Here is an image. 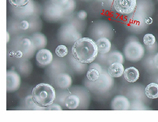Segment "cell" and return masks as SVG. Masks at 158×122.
Here are the masks:
<instances>
[{"instance_id": "cell-5", "label": "cell", "mask_w": 158, "mask_h": 122, "mask_svg": "<svg viewBox=\"0 0 158 122\" xmlns=\"http://www.w3.org/2000/svg\"><path fill=\"white\" fill-rule=\"evenodd\" d=\"M59 37L61 39L60 40L61 41L70 43L72 42L75 43L77 40L81 38V35L79 33H77V29L74 28V26L68 25L64 27L63 26L60 33H59Z\"/></svg>"}, {"instance_id": "cell-4", "label": "cell", "mask_w": 158, "mask_h": 122, "mask_svg": "<svg viewBox=\"0 0 158 122\" xmlns=\"http://www.w3.org/2000/svg\"><path fill=\"white\" fill-rule=\"evenodd\" d=\"M112 7L118 14L130 15L137 7V0H113Z\"/></svg>"}, {"instance_id": "cell-15", "label": "cell", "mask_w": 158, "mask_h": 122, "mask_svg": "<svg viewBox=\"0 0 158 122\" xmlns=\"http://www.w3.org/2000/svg\"><path fill=\"white\" fill-rule=\"evenodd\" d=\"M31 40L36 49H43L47 46L48 40L46 36L42 33H36L31 36Z\"/></svg>"}, {"instance_id": "cell-11", "label": "cell", "mask_w": 158, "mask_h": 122, "mask_svg": "<svg viewBox=\"0 0 158 122\" xmlns=\"http://www.w3.org/2000/svg\"><path fill=\"white\" fill-rule=\"evenodd\" d=\"M102 72V68H101V65L97 64V63L93 64V65H90L89 69L87 71V80L89 81L90 82H95V81H97L100 78Z\"/></svg>"}, {"instance_id": "cell-14", "label": "cell", "mask_w": 158, "mask_h": 122, "mask_svg": "<svg viewBox=\"0 0 158 122\" xmlns=\"http://www.w3.org/2000/svg\"><path fill=\"white\" fill-rule=\"evenodd\" d=\"M21 46V50L24 53V56L25 55H32L34 50H36V47L34 46L33 43H32V40L29 39V38H25L21 41L20 43Z\"/></svg>"}, {"instance_id": "cell-22", "label": "cell", "mask_w": 158, "mask_h": 122, "mask_svg": "<svg viewBox=\"0 0 158 122\" xmlns=\"http://www.w3.org/2000/svg\"><path fill=\"white\" fill-rule=\"evenodd\" d=\"M56 54L59 57H64L68 54V48L66 45L60 44L56 48Z\"/></svg>"}, {"instance_id": "cell-24", "label": "cell", "mask_w": 158, "mask_h": 122, "mask_svg": "<svg viewBox=\"0 0 158 122\" xmlns=\"http://www.w3.org/2000/svg\"><path fill=\"white\" fill-rule=\"evenodd\" d=\"M51 1H52V3H53L54 5L63 8H64L68 4V2H70V0H51Z\"/></svg>"}, {"instance_id": "cell-1", "label": "cell", "mask_w": 158, "mask_h": 122, "mask_svg": "<svg viewBox=\"0 0 158 122\" xmlns=\"http://www.w3.org/2000/svg\"><path fill=\"white\" fill-rule=\"evenodd\" d=\"M74 58L81 64H91L99 54L97 43L89 37H81L72 46Z\"/></svg>"}, {"instance_id": "cell-10", "label": "cell", "mask_w": 158, "mask_h": 122, "mask_svg": "<svg viewBox=\"0 0 158 122\" xmlns=\"http://www.w3.org/2000/svg\"><path fill=\"white\" fill-rule=\"evenodd\" d=\"M124 69L123 63L115 62L110 64L108 68V73L111 76L112 78H119L123 76Z\"/></svg>"}, {"instance_id": "cell-31", "label": "cell", "mask_w": 158, "mask_h": 122, "mask_svg": "<svg viewBox=\"0 0 158 122\" xmlns=\"http://www.w3.org/2000/svg\"><path fill=\"white\" fill-rule=\"evenodd\" d=\"M7 36H8V40H7V43H9L10 41V33H7Z\"/></svg>"}, {"instance_id": "cell-16", "label": "cell", "mask_w": 158, "mask_h": 122, "mask_svg": "<svg viewBox=\"0 0 158 122\" xmlns=\"http://www.w3.org/2000/svg\"><path fill=\"white\" fill-rule=\"evenodd\" d=\"M63 14V8L52 3L47 9V15L52 20H59Z\"/></svg>"}, {"instance_id": "cell-7", "label": "cell", "mask_w": 158, "mask_h": 122, "mask_svg": "<svg viewBox=\"0 0 158 122\" xmlns=\"http://www.w3.org/2000/svg\"><path fill=\"white\" fill-rule=\"evenodd\" d=\"M53 54L51 50L46 48L40 49L36 54V60L40 66L46 67L53 61Z\"/></svg>"}, {"instance_id": "cell-2", "label": "cell", "mask_w": 158, "mask_h": 122, "mask_svg": "<svg viewBox=\"0 0 158 122\" xmlns=\"http://www.w3.org/2000/svg\"><path fill=\"white\" fill-rule=\"evenodd\" d=\"M32 96L36 104L47 109L53 104L56 99V92L54 87L47 83L38 84L32 91Z\"/></svg>"}, {"instance_id": "cell-23", "label": "cell", "mask_w": 158, "mask_h": 122, "mask_svg": "<svg viewBox=\"0 0 158 122\" xmlns=\"http://www.w3.org/2000/svg\"><path fill=\"white\" fill-rule=\"evenodd\" d=\"M12 6L15 8H21L25 6L31 2V0H8Z\"/></svg>"}, {"instance_id": "cell-30", "label": "cell", "mask_w": 158, "mask_h": 122, "mask_svg": "<svg viewBox=\"0 0 158 122\" xmlns=\"http://www.w3.org/2000/svg\"><path fill=\"white\" fill-rule=\"evenodd\" d=\"M145 23H146V25H151V24L153 23V18H151V17H147V18H146V19H145Z\"/></svg>"}, {"instance_id": "cell-27", "label": "cell", "mask_w": 158, "mask_h": 122, "mask_svg": "<svg viewBox=\"0 0 158 122\" xmlns=\"http://www.w3.org/2000/svg\"><path fill=\"white\" fill-rule=\"evenodd\" d=\"M46 110H62L63 109H62L61 106H59V105L57 104V103H53V104H52L51 106H48Z\"/></svg>"}, {"instance_id": "cell-8", "label": "cell", "mask_w": 158, "mask_h": 122, "mask_svg": "<svg viewBox=\"0 0 158 122\" xmlns=\"http://www.w3.org/2000/svg\"><path fill=\"white\" fill-rule=\"evenodd\" d=\"M111 106L114 110H127L131 108V102L126 96L117 95L111 101Z\"/></svg>"}, {"instance_id": "cell-26", "label": "cell", "mask_w": 158, "mask_h": 122, "mask_svg": "<svg viewBox=\"0 0 158 122\" xmlns=\"http://www.w3.org/2000/svg\"><path fill=\"white\" fill-rule=\"evenodd\" d=\"M87 16H88V14H87L86 11L85 10H80L77 14V18H78L80 21H84L87 18Z\"/></svg>"}, {"instance_id": "cell-25", "label": "cell", "mask_w": 158, "mask_h": 122, "mask_svg": "<svg viewBox=\"0 0 158 122\" xmlns=\"http://www.w3.org/2000/svg\"><path fill=\"white\" fill-rule=\"evenodd\" d=\"M30 28V23H29L28 21L23 20L20 22L19 24V29H22V30H28V29Z\"/></svg>"}, {"instance_id": "cell-9", "label": "cell", "mask_w": 158, "mask_h": 122, "mask_svg": "<svg viewBox=\"0 0 158 122\" xmlns=\"http://www.w3.org/2000/svg\"><path fill=\"white\" fill-rule=\"evenodd\" d=\"M56 83L59 88L68 89L72 85V78L70 74L67 73H61L56 76Z\"/></svg>"}, {"instance_id": "cell-13", "label": "cell", "mask_w": 158, "mask_h": 122, "mask_svg": "<svg viewBox=\"0 0 158 122\" xmlns=\"http://www.w3.org/2000/svg\"><path fill=\"white\" fill-rule=\"evenodd\" d=\"M123 77L125 81L129 83H135L139 77H140V73L139 70L134 66L129 67L125 69L123 73Z\"/></svg>"}, {"instance_id": "cell-29", "label": "cell", "mask_w": 158, "mask_h": 122, "mask_svg": "<svg viewBox=\"0 0 158 122\" xmlns=\"http://www.w3.org/2000/svg\"><path fill=\"white\" fill-rule=\"evenodd\" d=\"M153 64H154V66L158 69V53H156L153 57Z\"/></svg>"}, {"instance_id": "cell-6", "label": "cell", "mask_w": 158, "mask_h": 122, "mask_svg": "<svg viewBox=\"0 0 158 122\" xmlns=\"http://www.w3.org/2000/svg\"><path fill=\"white\" fill-rule=\"evenodd\" d=\"M21 86V76L18 72L10 70L6 73V89L8 92H15Z\"/></svg>"}, {"instance_id": "cell-21", "label": "cell", "mask_w": 158, "mask_h": 122, "mask_svg": "<svg viewBox=\"0 0 158 122\" xmlns=\"http://www.w3.org/2000/svg\"><path fill=\"white\" fill-rule=\"evenodd\" d=\"M143 43L146 47H153L156 43V37L152 33H147L143 36Z\"/></svg>"}, {"instance_id": "cell-20", "label": "cell", "mask_w": 158, "mask_h": 122, "mask_svg": "<svg viewBox=\"0 0 158 122\" xmlns=\"http://www.w3.org/2000/svg\"><path fill=\"white\" fill-rule=\"evenodd\" d=\"M25 105L29 110H44V109H46V108L42 107V106L36 104V102L32 99V95H29V96L26 97V99H25Z\"/></svg>"}, {"instance_id": "cell-18", "label": "cell", "mask_w": 158, "mask_h": 122, "mask_svg": "<svg viewBox=\"0 0 158 122\" xmlns=\"http://www.w3.org/2000/svg\"><path fill=\"white\" fill-rule=\"evenodd\" d=\"M145 95L149 99H158V84L150 83L145 88Z\"/></svg>"}, {"instance_id": "cell-3", "label": "cell", "mask_w": 158, "mask_h": 122, "mask_svg": "<svg viewBox=\"0 0 158 122\" xmlns=\"http://www.w3.org/2000/svg\"><path fill=\"white\" fill-rule=\"evenodd\" d=\"M145 47L137 40H130L124 47V55L128 61H138L145 55Z\"/></svg>"}, {"instance_id": "cell-17", "label": "cell", "mask_w": 158, "mask_h": 122, "mask_svg": "<svg viewBox=\"0 0 158 122\" xmlns=\"http://www.w3.org/2000/svg\"><path fill=\"white\" fill-rule=\"evenodd\" d=\"M65 106L68 110H76L81 103V99L77 95H70L64 101Z\"/></svg>"}, {"instance_id": "cell-19", "label": "cell", "mask_w": 158, "mask_h": 122, "mask_svg": "<svg viewBox=\"0 0 158 122\" xmlns=\"http://www.w3.org/2000/svg\"><path fill=\"white\" fill-rule=\"evenodd\" d=\"M108 64H111V63L115 62H120L123 63L124 61V57L123 55V54L119 51H112L111 53H108Z\"/></svg>"}, {"instance_id": "cell-12", "label": "cell", "mask_w": 158, "mask_h": 122, "mask_svg": "<svg viewBox=\"0 0 158 122\" xmlns=\"http://www.w3.org/2000/svg\"><path fill=\"white\" fill-rule=\"evenodd\" d=\"M98 48L99 54H108L110 52L111 48V43L110 40L107 37L98 38L96 41Z\"/></svg>"}, {"instance_id": "cell-28", "label": "cell", "mask_w": 158, "mask_h": 122, "mask_svg": "<svg viewBox=\"0 0 158 122\" xmlns=\"http://www.w3.org/2000/svg\"><path fill=\"white\" fill-rule=\"evenodd\" d=\"M15 57L17 58H22L24 57V53L21 50H18L15 51Z\"/></svg>"}]
</instances>
